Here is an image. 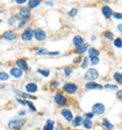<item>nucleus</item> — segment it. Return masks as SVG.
<instances>
[{
    "label": "nucleus",
    "mask_w": 122,
    "mask_h": 130,
    "mask_svg": "<svg viewBox=\"0 0 122 130\" xmlns=\"http://www.w3.org/2000/svg\"><path fill=\"white\" fill-rule=\"evenodd\" d=\"M98 77V73L94 68H90L89 69L87 72L85 74V78L88 81H93Z\"/></svg>",
    "instance_id": "nucleus-1"
},
{
    "label": "nucleus",
    "mask_w": 122,
    "mask_h": 130,
    "mask_svg": "<svg viewBox=\"0 0 122 130\" xmlns=\"http://www.w3.org/2000/svg\"><path fill=\"white\" fill-rule=\"evenodd\" d=\"M25 124L23 119H14L10 121L8 123V127L10 129H19Z\"/></svg>",
    "instance_id": "nucleus-2"
},
{
    "label": "nucleus",
    "mask_w": 122,
    "mask_h": 130,
    "mask_svg": "<svg viewBox=\"0 0 122 130\" xmlns=\"http://www.w3.org/2000/svg\"><path fill=\"white\" fill-rule=\"evenodd\" d=\"M105 106L101 103H96L92 107V111L94 113H96V114H102L105 113Z\"/></svg>",
    "instance_id": "nucleus-3"
},
{
    "label": "nucleus",
    "mask_w": 122,
    "mask_h": 130,
    "mask_svg": "<svg viewBox=\"0 0 122 130\" xmlns=\"http://www.w3.org/2000/svg\"><path fill=\"white\" fill-rule=\"evenodd\" d=\"M34 34V32L31 28H28L22 34V38L24 40V41H30V40H31Z\"/></svg>",
    "instance_id": "nucleus-4"
},
{
    "label": "nucleus",
    "mask_w": 122,
    "mask_h": 130,
    "mask_svg": "<svg viewBox=\"0 0 122 130\" xmlns=\"http://www.w3.org/2000/svg\"><path fill=\"white\" fill-rule=\"evenodd\" d=\"M34 35L38 41H43L46 38V33L41 29H37L34 31Z\"/></svg>",
    "instance_id": "nucleus-5"
},
{
    "label": "nucleus",
    "mask_w": 122,
    "mask_h": 130,
    "mask_svg": "<svg viewBox=\"0 0 122 130\" xmlns=\"http://www.w3.org/2000/svg\"><path fill=\"white\" fill-rule=\"evenodd\" d=\"M63 89L69 93H73L76 91L77 87L73 84H66L63 86Z\"/></svg>",
    "instance_id": "nucleus-6"
},
{
    "label": "nucleus",
    "mask_w": 122,
    "mask_h": 130,
    "mask_svg": "<svg viewBox=\"0 0 122 130\" xmlns=\"http://www.w3.org/2000/svg\"><path fill=\"white\" fill-rule=\"evenodd\" d=\"M54 101L58 104V105H60V106H63L65 103H66V99L65 97L61 95V94H57L55 96H54Z\"/></svg>",
    "instance_id": "nucleus-7"
},
{
    "label": "nucleus",
    "mask_w": 122,
    "mask_h": 130,
    "mask_svg": "<svg viewBox=\"0 0 122 130\" xmlns=\"http://www.w3.org/2000/svg\"><path fill=\"white\" fill-rule=\"evenodd\" d=\"M3 38L6 40H8V41H13L16 38V35L13 32L8 31L3 34Z\"/></svg>",
    "instance_id": "nucleus-8"
},
{
    "label": "nucleus",
    "mask_w": 122,
    "mask_h": 130,
    "mask_svg": "<svg viewBox=\"0 0 122 130\" xmlns=\"http://www.w3.org/2000/svg\"><path fill=\"white\" fill-rule=\"evenodd\" d=\"M62 115L65 117V119L68 121H71L73 119V114L69 109H64L62 110Z\"/></svg>",
    "instance_id": "nucleus-9"
},
{
    "label": "nucleus",
    "mask_w": 122,
    "mask_h": 130,
    "mask_svg": "<svg viewBox=\"0 0 122 130\" xmlns=\"http://www.w3.org/2000/svg\"><path fill=\"white\" fill-rule=\"evenodd\" d=\"M102 12H103V15H105V17L106 18H108L111 16V15H112V9L110 7L105 5L102 8Z\"/></svg>",
    "instance_id": "nucleus-10"
},
{
    "label": "nucleus",
    "mask_w": 122,
    "mask_h": 130,
    "mask_svg": "<svg viewBox=\"0 0 122 130\" xmlns=\"http://www.w3.org/2000/svg\"><path fill=\"white\" fill-rule=\"evenodd\" d=\"M10 73H11V74L13 77H15L16 78H19L22 76V71L21 70H19L18 68H12L11 71H10Z\"/></svg>",
    "instance_id": "nucleus-11"
},
{
    "label": "nucleus",
    "mask_w": 122,
    "mask_h": 130,
    "mask_svg": "<svg viewBox=\"0 0 122 130\" xmlns=\"http://www.w3.org/2000/svg\"><path fill=\"white\" fill-rule=\"evenodd\" d=\"M73 43L77 47H79L83 44V39L82 38V37L81 36L76 35L73 38Z\"/></svg>",
    "instance_id": "nucleus-12"
},
{
    "label": "nucleus",
    "mask_w": 122,
    "mask_h": 130,
    "mask_svg": "<svg viewBox=\"0 0 122 130\" xmlns=\"http://www.w3.org/2000/svg\"><path fill=\"white\" fill-rule=\"evenodd\" d=\"M86 87L87 89H102V86L100 85V84H95V83H88L86 85Z\"/></svg>",
    "instance_id": "nucleus-13"
},
{
    "label": "nucleus",
    "mask_w": 122,
    "mask_h": 130,
    "mask_svg": "<svg viewBox=\"0 0 122 130\" xmlns=\"http://www.w3.org/2000/svg\"><path fill=\"white\" fill-rule=\"evenodd\" d=\"M20 15L22 17V18H28L30 15V12L29 11L28 8H23L21 9V11H20Z\"/></svg>",
    "instance_id": "nucleus-14"
},
{
    "label": "nucleus",
    "mask_w": 122,
    "mask_h": 130,
    "mask_svg": "<svg viewBox=\"0 0 122 130\" xmlns=\"http://www.w3.org/2000/svg\"><path fill=\"white\" fill-rule=\"evenodd\" d=\"M16 64L18 66V67H20L22 70H24V71L28 69V64L24 60H22V59L18 60L16 61Z\"/></svg>",
    "instance_id": "nucleus-15"
},
{
    "label": "nucleus",
    "mask_w": 122,
    "mask_h": 130,
    "mask_svg": "<svg viewBox=\"0 0 122 130\" xmlns=\"http://www.w3.org/2000/svg\"><path fill=\"white\" fill-rule=\"evenodd\" d=\"M26 89H27V91L29 92V93H34L37 91V87L36 84H28L26 85Z\"/></svg>",
    "instance_id": "nucleus-16"
},
{
    "label": "nucleus",
    "mask_w": 122,
    "mask_h": 130,
    "mask_svg": "<svg viewBox=\"0 0 122 130\" xmlns=\"http://www.w3.org/2000/svg\"><path fill=\"white\" fill-rule=\"evenodd\" d=\"M40 3V0H30L28 2V6L30 8H34L38 6Z\"/></svg>",
    "instance_id": "nucleus-17"
},
{
    "label": "nucleus",
    "mask_w": 122,
    "mask_h": 130,
    "mask_svg": "<svg viewBox=\"0 0 122 130\" xmlns=\"http://www.w3.org/2000/svg\"><path fill=\"white\" fill-rule=\"evenodd\" d=\"M54 122L52 120H48L44 126L43 130H53L54 129Z\"/></svg>",
    "instance_id": "nucleus-18"
},
{
    "label": "nucleus",
    "mask_w": 122,
    "mask_h": 130,
    "mask_svg": "<svg viewBox=\"0 0 122 130\" xmlns=\"http://www.w3.org/2000/svg\"><path fill=\"white\" fill-rule=\"evenodd\" d=\"M82 122H83V118L81 116H78L74 119V120L73 121V125L74 126H79L81 125Z\"/></svg>",
    "instance_id": "nucleus-19"
},
{
    "label": "nucleus",
    "mask_w": 122,
    "mask_h": 130,
    "mask_svg": "<svg viewBox=\"0 0 122 130\" xmlns=\"http://www.w3.org/2000/svg\"><path fill=\"white\" fill-rule=\"evenodd\" d=\"M89 54L90 55V57H98L99 55V51L95 48H89Z\"/></svg>",
    "instance_id": "nucleus-20"
},
{
    "label": "nucleus",
    "mask_w": 122,
    "mask_h": 130,
    "mask_svg": "<svg viewBox=\"0 0 122 130\" xmlns=\"http://www.w3.org/2000/svg\"><path fill=\"white\" fill-rule=\"evenodd\" d=\"M15 92L18 95V96H23L25 98H31V99H36V97L34 96H30V95H28L27 93H25L22 91H18V90H15Z\"/></svg>",
    "instance_id": "nucleus-21"
},
{
    "label": "nucleus",
    "mask_w": 122,
    "mask_h": 130,
    "mask_svg": "<svg viewBox=\"0 0 122 130\" xmlns=\"http://www.w3.org/2000/svg\"><path fill=\"white\" fill-rule=\"evenodd\" d=\"M114 78L115 81L120 84H122V74H120V73H115L114 74Z\"/></svg>",
    "instance_id": "nucleus-22"
},
{
    "label": "nucleus",
    "mask_w": 122,
    "mask_h": 130,
    "mask_svg": "<svg viewBox=\"0 0 122 130\" xmlns=\"http://www.w3.org/2000/svg\"><path fill=\"white\" fill-rule=\"evenodd\" d=\"M103 125L105 127L107 128L108 130H112L114 129V126L111 124L110 122H108V120H106V119H105V120L103 121Z\"/></svg>",
    "instance_id": "nucleus-23"
},
{
    "label": "nucleus",
    "mask_w": 122,
    "mask_h": 130,
    "mask_svg": "<svg viewBox=\"0 0 122 130\" xmlns=\"http://www.w3.org/2000/svg\"><path fill=\"white\" fill-rule=\"evenodd\" d=\"M87 47H88V45H87V44H83L82 46L79 47L77 49V53H80V54L84 53V52L86 51Z\"/></svg>",
    "instance_id": "nucleus-24"
},
{
    "label": "nucleus",
    "mask_w": 122,
    "mask_h": 130,
    "mask_svg": "<svg viewBox=\"0 0 122 130\" xmlns=\"http://www.w3.org/2000/svg\"><path fill=\"white\" fill-rule=\"evenodd\" d=\"M84 126L86 129H91L92 128V123L89 120V119H87L84 121Z\"/></svg>",
    "instance_id": "nucleus-25"
},
{
    "label": "nucleus",
    "mask_w": 122,
    "mask_h": 130,
    "mask_svg": "<svg viewBox=\"0 0 122 130\" xmlns=\"http://www.w3.org/2000/svg\"><path fill=\"white\" fill-rule=\"evenodd\" d=\"M115 45L117 47H122V41L121 38H116L115 40V42H114Z\"/></svg>",
    "instance_id": "nucleus-26"
},
{
    "label": "nucleus",
    "mask_w": 122,
    "mask_h": 130,
    "mask_svg": "<svg viewBox=\"0 0 122 130\" xmlns=\"http://www.w3.org/2000/svg\"><path fill=\"white\" fill-rule=\"evenodd\" d=\"M37 72L40 73L41 75H43L44 77H48L49 74H50V71H46V70H38Z\"/></svg>",
    "instance_id": "nucleus-27"
},
{
    "label": "nucleus",
    "mask_w": 122,
    "mask_h": 130,
    "mask_svg": "<svg viewBox=\"0 0 122 130\" xmlns=\"http://www.w3.org/2000/svg\"><path fill=\"white\" fill-rule=\"evenodd\" d=\"M47 50L45 49V48H40L39 50H37V54H40V55H43V54H47Z\"/></svg>",
    "instance_id": "nucleus-28"
},
{
    "label": "nucleus",
    "mask_w": 122,
    "mask_h": 130,
    "mask_svg": "<svg viewBox=\"0 0 122 130\" xmlns=\"http://www.w3.org/2000/svg\"><path fill=\"white\" fill-rule=\"evenodd\" d=\"M8 77H9L7 74H5L4 72L0 73V80H1V81H6V80L8 79Z\"/></svg>",
    "instance_id": "nucleus-29"
},
{
    "label": "nucleus",
    "mask_w": 122,
    "mask_h": 130,
    "mask_svg": "<svg viewBox=\"0 0 122 130\" xmlns=\"http://www.w3.org/2000/svg\"><path fill=\"white\" fill-rule=\"evenodd\" d=\"M90 58H91L92 64L95 65V64H97L99 62V60H98V57H90Z\"/></svg>",
    "instance_id": "nucleus-30"
},
{
    "label": "nucleus",
    "mask_w": 122,
    "mask_h": 130,
    "mask_svg": "<svg viewBox=\"0 0 122 130\" xmlns=\"http://www.w3.org/2000/svg\"><path fill=\"white\" fill-rule=\"evenodd\" d=\"M77 14V9L76 8H72L69 11V15H70V16H72V17H73V16H75Z\"/></svg>",
    "instance_id": "nucleus-31"
},
{
    "label": "nucleus",
    "mask_w": 122,
    "mask_h": 130,
    "mask_svg": "<svg viewBox=\"0 0 122 130\" xmlns=\"http://www.w3.org/2000/svg\"><path fill=\"white\" fill-rule=\"evenodd\" d=\"M105 36L108 39H110V40H112L113 38H114V35H113L112 33H111V32H105Z\"/></svg>",
    "instance_id": "nucleus-32"
},
{
    "label": "nucleus",
    "mask_w": 122,
    "mask_h": 130,
    "mask_svg": "<svg viewBox=\"0 0 122 130\" xmlns=\"http://www.w3.org/2000/svg\"><path fill=\"white\" fill-rule=\"evenodd\" d=\"M105 88H106V89H115L118 88V87L115 86V85H110V84H107V85L105 86Z\"/></svg>",
    "instance_id": "nucleus-33"
},
{
    "label": "nucleus",
    "mask_w": 122,
    "mask_h": 130,
    "mask_svg": "<svg viewBox=\"0 0 122 130\" xmlns=\"http://www.w3.org/2000/svg\"><path fill=\"white\" fill-rule=\"evenodd\" d=\"M88 64H89V60H88V58H87V57H86V58L84 59V61H83V64H82L83 68H86V67L88 66Z\"/></svg>",
    "instance_id": "nucleus-34"
},
{
    "label": "nucleus",
    "mask_w": 122,
    "mask_h": 130,
    "mask_svg": "<svg viewBox=\"0 0 122 130\" xmlns=\"http://www.w3.org/2000/svg\"><path fill=\"white\" fill-rule=\"evenodd\" d=\"M114 17L115 18H117V19H122V14L121 13H118V12H116V13H114Z\"/></svg>",
    "instance_id": "nucleus-35"
},
{
    "label": "nucleus",
    "mask_w": 122,
    "mask_h": 130,
    "mask_svg": "<svg viewBox=\"0 0 122 130\" xmlns=\"http://www.w3.org/2000/svg\"><path fill=\"white\" fill-rule=\"evenodd\" d=\"M117 97L120 99L121 101H122V90H119L117 93Z\"/></svg>",
    "instance_id": "nucleus-36"
},
{
    "label": "nucleus",
    "mask_w": 122,
    "mask_h": 130,
    "mask_svg": "<svg viewBox=\"0 0 122 130\" xmlns=\"http://www.w3.org/2000/svg\"><path fill=\"white\" fill-rule=\"evenodd\" d=\"M27 103H28V104L29 105V106H30V108L32 109L33 111H35L36 110V109H35V107L34 106V105H33V103H31V102H29V101H27Z\"/></svg>",
    "instance_id": "nucleus-37"
},
{
    "label": "nucleus",
    "mask_w": 122,
    "mask_h": 130,
    "mask_svg": "<svg viewBox=\"0 0 122 130\" xmlns=\"http://www.w3.org/2000/svg\"><path fill=\"white\" fill-rule=\"evenodd\" d=\"M72 71H73L72 69H69V68L66 69V70H65V74H66V76H69L71 73H72Z\"/></svg>",
    "instance_id": "nucleus-38"
},
{
    "label": "nucleus",
    "mask_w": 122,
    "mask_h": 130,
    "mask_svg": "<svg viewBox=\"0 0 122 130\" xmlns=\"http://www.w3.org/2000/svg\"><path fill=\"white\" fill-rule=\"evenodd\" d=\"M16 100H17V102H18V103H20L21 104H22L23 106H25L28 103L27 102H25V101H23L22 99H16Z\"/></svg>",
    "instance_id": "nucleus-39"
},
{
    "label": "nucleus",
    "mask_w": 122,
    "mask_h": 130,
    "mask_svg": "<svg viewBox=\"0 0 122 130\" xmlns=\"http://www.w3.org/2000/svg\"><path fill=\"white\" fill-rule=\"evenodd\" d=\"M93 116H94V113H89L86 114V116L87 117V119H92L93 117Z\"/></svg>",
    "instance_id": "nucleus-40"
},
{
    "label": "nucleus",
    "mask_w": 122,
    "mask_h": 130,
    "mask_svg": "<svg viewBox=\"0 0 122 130\" xmlns=\"http://www.w3.org/2000/svg\"><path fill=\"white\" fill-rule=\"evenodd\" d=\"M15 2L18 4H23V3L27 2V0H15Z\"/></svg>",
    "instance_id": "nucleus-41"
},
{
    "label": "nucleus",
    "mask_w": 122,
    "mask_h": 130,
    "mask_svg": "<svg viewBox=\"0 0 122 130\" xmlns=\"http://www.w3.org/2000/svg\"><path fill=\"white\" fill-rule=\"evenodd\" d=\"M118 29H119V31H121V32H122V24H120V25L118 26Z\"/></svg>",
    "instance_id": "nucleus-42"
},
{
    "label": "nucleus",
    "mask_w": 122,
    "mask_h": 130,
    "mask_svg": "<svg viewBox=\"0 0 122 130\" xmlns=\"http://www.w3.org/2000/svg\"><path fill=\"white\" fill-rule=\"evenodd\" d=\"M59 52H53V53H50V54H52V55H57L59 54Z\"/></svg>",
    "instance_id": "nucleus-43"
},
{
    "label": "nucleus",
    "mask_w": 122,
    "mask_h": 130,
    "mask_svg": "<svg viewBox=\"0 0 122 130\" xmlns=\"http://www.w3.org/2000/svg\"><path fill=\"white\" fill-rule=\"evenodd\" d=\"M19 114H20V115H24V114H25V111H22V112H20Z\"/></svg>",
    "instance_id": "nucleus-44"
}]
</instances>
